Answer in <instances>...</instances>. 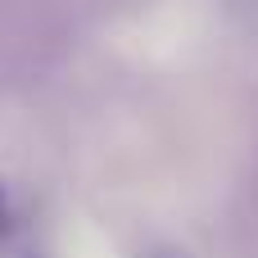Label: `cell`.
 Segmentation results:
<instances>
[{
	"label": "cell",
	"instance_id": "1",
	"mask_svg": "<svg viewBox=\"0 0 258 258\" xmlns=\"http://www.w3.org/2000/svg\"><path fill=\"white\" fill-rule=\"evenodd\" d=\"M9 227H14V209H9V195L0 190V240L9 236Z\"/></svg>",
	"mask_w": 258,
	"mask_h": 258
}]
</instances>
